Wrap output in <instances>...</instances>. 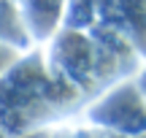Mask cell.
<instances>
[{
    "instance_id": "cell-1",
    "label": "cell",
    "mask_w": 146,
    "mask_h": 138,
    "mask_svg": "<svg viewBox=\"0 0 146 138\" xmlns=\"http://www.w3.org/2000/svg\"><path fill=\"white\" fill-rule=\"evenodd\" d=\"M92 119L125 135H146V92L133 84L119 87L92 111Z\"/></svg>"
},
{
    "instance_id": "cell-2",
    "label": "cell",
    "mask_w": 146,
    "mask_h": 138,
    "mask_svg": "<svg viewBox=\"0 0 146 138\" xmlns=\"http://www.w3.org/2000/svg\"><path fill=\"white\" fill-rule=\"evenodd\" d=\"M133 41L146 52V0H116Z\"/></svg>"
},
{
    "instance_id": "cell-3",
    "label": "cell",
    "mask_w": 146,
    "mask_h": 138,
    "mask_svg": "<svg viewBox=\"0 0 146 138\" xmlns=\"http://www.w3.org/2000/svg\"><path fill=\"white\" fill-rule=\"evenodd\" d=\"M8 60H11V52H3V49H0V68H3Z\"/></svg>"
},
{
    "instance_id": "cell-4",
    "label": "cell",
    "mask_w": 146,
    "mask_h": 138,
    "mask_svg": "<svg viewBox=\"0 0 146 138\" xmlns=\"http://www.w3.org/2000/svg\"><path fill=\"white\" fill-rule=\"evenodd\" d=\"M141 87H143V92H146V76H143V79H141Z\"/></svg>"
},
{
    "instance_id": "cell-5",
    "label": "cell",
    "mask_w": 146,
    "mask_h": 138,
    "mask_svg": "<svg viewBox=\"0 0 146 138\" xmlns=\"http://www.w3.org/2000/svg\"><path fill=\"white\" fill-rule=\"evenodd\" d=\"M0 138H3V133H0Z\"/></svg>"
}]
</instances>
